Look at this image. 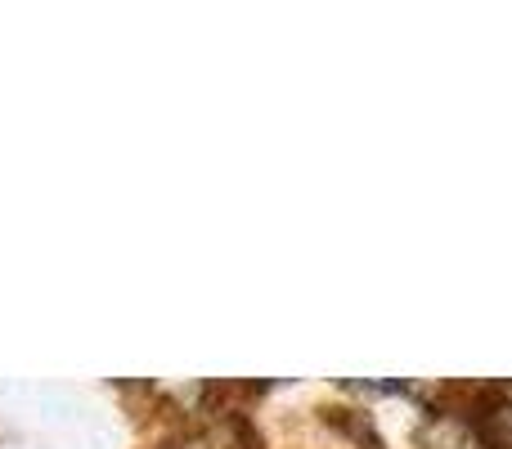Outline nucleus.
Masks as SVG:
<instances>
[{"label":"nucleus","mask_w":512,"mask_h":449,"mask_svg":"<svg viewBox=\"0 0 512 449\" xmlns=\"http://www.w3.org/2000/svg\"><path fill=\"white\" fill-rule=\"evenodd\" d=\"M423 441H427V449H490L486 441H477L463 423H454V418H436V423L427 427Z\"/></svg>","instance_id":"obj_1"},{"label":"nucleus","mask_w":512,"mask_h":449,"mask_svg":"<svg viewBox=\"0 0 512 449\" xmlns=\"http://www.w3.org/2000/svg\"><path fill=\"white\" fill-rule=\"evenodd\" d=\"M499 432H495V445H504V449H512V405H504L499 409Z\"/></svg>","instance_id":"obj_2"}]
</instances>
